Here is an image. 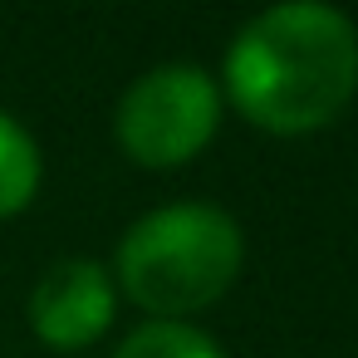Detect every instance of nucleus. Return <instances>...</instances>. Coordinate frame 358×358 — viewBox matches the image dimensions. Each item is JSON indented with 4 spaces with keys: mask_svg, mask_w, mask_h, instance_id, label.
Here are the masks:
<instances>
[{
    "mask_svg": "<svg viewBox=\"0 0 358 358\" xmlns=\"http://www.w3.org/2000/svg\"><path fill=\"white\" fill-rule=\"evenodd\" d=\"M40 187V152L30 143V133L0 113V216H15Z\"/></svg>",
    "mask_w": 358,
    "mask_h": 358,
    "instance_id": "obj_5",
    "label": "nucleus"
},
{
    "mask_svg": "<svg viewBox=\"0 0 358 358\" xmlns=\"http://www.w3.org/2000/svg\"><path fill=\"white\" fill-rule=\"evenodd\" d=\"M226 84L236 108L270 133L324 128L358 89V35L329 6H275L231 45Z\"/></svg>",
    "mask_w": 358,
    "mask_h": 358,
    "instance_id": "obj_1",
    "label": "nucleus"
},
{
    "mask_svg": "<svg viewBox=\"0 0 358 358\" xmlns=\"http://www.w3.org/2000/svg\"><path fill=\"white\" fill-rule=\"evenodd\" d=\"M113 358H221V348L201 334V329H187V324H172V319H152L143 329H133Z\"/></svg>",
    "mask_w": 358,
    "mask_h": 358,
    "instance_id": "obj_6",
    "label": "nucleus"
},
{
    "mask_svg": "<svg viewBox=\"0 0 358 358\" xmlns=\"http://www.w3.org/2000/svg\"><path fill=\"white\" fill-rule=\"evenodd\" d=\"M113 319V285L94 260L55 265L30 294V324L50 348H84Z\"/></svg>",
    "mask_w": 358,
    "mask_h": 358,
    "instance_id": "obj_4",
    "label": "nucleus"
},
{
    "mask_svg": "<svg viewBox=\"0 0 358 358\" xmlns=\"http://www.w3.org/2000/svg\"><path fill=\"white\" fill-rule=\"evenodd\" d=\"M241 231L216 206H162L118 245V280L152 314H187L231 289Z\"/></svg>",
    "mask_w": 358,
    "mask_h": 358,
    "instance_id": "obj_2",
    "label": "nucleus"
},
{
    "mask_svg": "<svg viewBox=\"0 0 358 358\" xmlns=\"http://www.w3.org/2000/svg\"><path fill=\"white\" fill-rule=\"evenodd\" d=\"M216 89L192 64H167L138 79L118 103V138L148 167H172L196 157L216 133Z\"/></svg>",
    "mask_w": 358,
    "mask_h": 358,
    "instance_id": "obj_3",
    "label": "nucleus"
}]
</instances>
